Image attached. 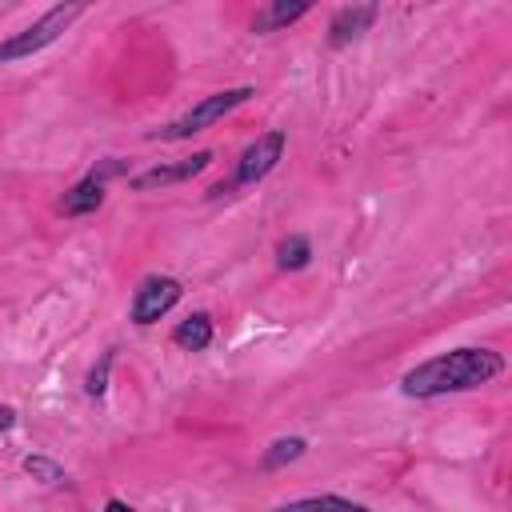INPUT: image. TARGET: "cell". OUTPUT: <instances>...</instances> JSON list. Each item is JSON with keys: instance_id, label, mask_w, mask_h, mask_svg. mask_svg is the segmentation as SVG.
<instances>
[{"instance_id": "6da1fadb", "label": "cell", "mask_w": 512, "mask_h": 512, "mask_svg": "<svg viewBox=\"0 0 512 512\" xmlns=\"http://www.w3.org/2000/svg\"><path fill=\"white\" fill-rule=\"evenodd\" d=\"M504 372V360L488 348H456L444 356H432L424 364H416L404 376V392L408 396H444V392H464V388H480L492 376Z\"/></svg>"}, {"instance_id": "7a4b0ae2", "label": "cell", "mask_w": 512, "mask_h": 512, "mask_svg": "<svg viewBox=\"0 0 512 512\" xmlns=\"http://www.w3.org/2000/svg\"><path fill=\"white\" fill-rule=\"evenodd\" d=\"M252 96V88H228V92H216V96H204L196 108H188L180 120H172V124H164V128H156V132H148V140H184V136H192V132H204L208 124H216L220 116H228L236 104H244Z\"/></svg>"}, {"instance_id": "3957f363", "label": "cell", "mask_w": 512, "mask_h": 512, "mask_svg": "<svg viewBox=\"0 0 512 512\" xmlns=\"http://www.w3.org/2000/svg\"><path fill=\"white\" fill-rule=\"evenodd\" d=\"M80 16V4H64V8H52V12H44L32 28H24V32H16L12 40H4L0 44V60L8 64V60H20V56H32V52H40V48H48L72 20Z\"/></svg>"}, {"instance_id": "277c9868", "label": "cell", "mask_w": 512, "mask_h": 512, "mask_svg": "<svg viewBox=\"0 0 512 512\" xmlns=\"http://www.w3.org/2000/svg\"><path fill=\"white\" fill-rule=\"evenodd\" d=\"M180 300V284L172 276H148L136 296H132V320L136 324H152L160 320L164 312H172V304Z\"/></svg>"}, {"instance_id": "5b68a950", "label": "cell", "mask_w": 512, "mask_h": 512, "mask_svg": "<svg viewBox=\"0 0 512 512\" xmlns=\"http://www.w3.org/2000/svg\"><path fill=\"white\" fill-rule=\"evenodd\" d=\"M280 152H284V132H264V136H256V144H248L244 156H240L236 180H240V184H252V180H260V176H268V172L276 168Z\"/></svg>"}, {"instance_id": "8992f818", "label": "cell", "mask_w": 512, "mask_h": 512, "mask_svg": "<svg viewBox=\"0 0 512 512\" xmlns=\"http://www.w3.org/2000/svg\"><path fill=\"white\" fill-rule=\"evenodd\" d=\"M208 160H212V152H192V156H184V160H176V164H160V168H148V172H140V176L132 180V188H140V192H152V188H168V184H180V180H188V176L204 172V168H208Z\"/></svg>"}, {"instance_id": "52a82bcc", "label": "cell", "mask_w": 512, "mask_h": 512, "mask_svg": "<svg viewBox=\"0 0 512 512\" xmlns=\"http://www.w3.org/2000/svg\"><path fill=\"white\" fill-rule=\"evenodd\" d=\"M372 20H376V8H372V4H356V8H340V12L332 16V28H328V32H332V44L340 48V44H348V40H356V36H360V32H364V28L372 24Z\"/></svg>"}, {"instance_id": "ba28073f", "label": "cell", "mask_w": 512, "mask_h": 512, "mask_svg": "<svg viewBox=\"0 0 512 512\" xmlns=\"http://www.w3.org/2000/svg\"><path fill=\"white\" fill-rule=\"evenodd\" d=\"M104 204V184H100V176H88V180H80L72 192H64V200H60V208L68 212V216H84V212H96Z\"/></svg>"}, {"instance_id": "9c48e42d", "label": "cell", "mask_w": 512, "mask_h": 512, "mask_svg": "<svg viewBox=\"0 0 512 512\" xmlns=\"http://www.w3.org/2000/svg\"><path fill=\"white\" fill-rule=\"evenodd\" d=\"M172 340H176L180 348H188V352H200V348L212 344V320H208L204 312H196V316L180 320V328L172 332Z\"/></svg>"}, {"instance_id": "30bf717a", "label": "cell", "mask_w": 512, "mask_h": 512, "mask_svg": "<svg viewBox=\"0 0 512 512\" xmlns=\"http://www.w3.org/2000/svg\"><path fill=\"white\" fill-rule=\"evenodd\" d=\"M304 12H308V4H304V0H296V4H288V0H280V4H268L264 12H256V32H272V28H284V24L300 20Z\"/></svg>"}, {"instance_id": "8fae6325", "label": "cell", "mask_w": 512, "mask_h": 512, "mask_svg": "<svg viewBox=\"0 0 512 512\" xmlns=\"http://www.w3.org/2000/svg\"><path fill=\"white\" fill-rule=\"evenodd\" d=\"M276 512H368V508H360L352 500H340V496H308V500H292Z\"/></svg>"}, {"instance_id": "7c38bea8", "label": "cell", "mask_w": 512, "mask_h": 512, "mask_svg": "<svg viewBox=\"0 0 512 512\" xmlns=\"http://www.w3.org/2000/svg\"><path fill=\"white\" fill-rule=\"evenodd\" d=\"M308 256H312V248H308L304 236H288V240L280 244V268H304Z\"/></svg>"}, {"instance_id": "4fadbf2b", "label": "cell", "mask_w": 512, "mask_h": 512, "mask_svg": "<svg viewBox=\"0 0 512 512\" xmlns=\"http://www.w3.org/2000/svg\"><path fill=\"white\" fill-rule=\"evenodd\" d=\"M300 452H304V440H300V436H292V440H276V444H272V452L264 456V464H268V468H276V464H284V460H296Z\"/></svg>"}, {"instance_id": "5bb4252c", "label": "cell", "mask_w": 512, "mask_h": 512, "mask_svg": "<svg viewBox=\"0 0 512 512\" xmlns=\"http://www.w3.org/2000/svg\"><path fill=\"white\" fill-rule=\"evenodd\" d=\"M24 468H28V472H36V476H44L48 484H56V480H64V472H60L56 464H48V460H28Z\"/></svg>"}, {"instance_id": "9a60e30c", "label": "cell", "mask_w": 512, "mask_h": 512, "mask_svg": "<svg viewBox=\"0 0 512 512\" xmlns=\"http://www.w3.org/2000/svg\"><path fill=\"white\" fill-rule=\"evenodd\" d=\"M12 420H16V416H12V408H4V404H0V432H4V428H12Z\"/></svg>"}, {"instance_id": "2e32d148", "label": "cell", "mask_w": 512, "mask_h": 512, "mask_svg": "<svg viewBox=\"0 0 512 512\" xmlns=\"http://www.w3.org/2000/svg\"><path fill=\"white\" fill-rule=\"evenodd\" d=\"M104 512H136V508H128L124 500H108V508H104Z\"/></svg>"}]
</instances>
